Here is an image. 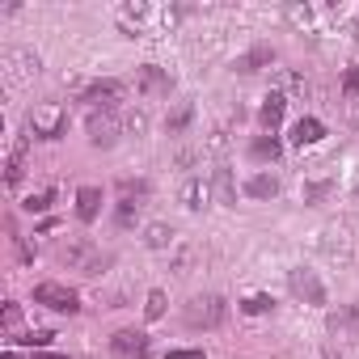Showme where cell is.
<instances>
[{
	"mask_svg": "<svg viewBox=\"0 0 359 359\" xmlns=\"http://www.w3.org/2000/svg\"><path fill=\"white\" fill-rule=\"evenodd\" d=\"M118 191H123V199H144L148 195V182H144V177H135V182H131V177H123Z\"/></svg>",
	"mask_w": 359,
	"mask_h": 359,
	"instance_id": "603a6c76",
	"label": "cell"
},
{
	"mask_svg": "<svg viewBox=\"0 0 359 359\" xmlns=\"http://www.w3.org/2000/svg\"><path fill=\"white\" fill-rule=\"evenodd\" d=\"M250 152H254V161H275V156H279V140H275V135H258V140L250 144Z\"/></svg>",
	"mask_w": 359,
	"mask_h": 359,
	"instance_id": "d6986e66",
	"label": "cell"
},
{
	"mask_svg": "<svg viewBox=\"0 0 359 359\" xmlns=\"http://www.w3.org/2000/svg\"><path fill=\"white\" fill-rule=\"evenodd\" d=\"M144 313H148V321L165 317V292H161V287H152V292H148V304H144Z\"/></svg>",
	"mask_w": 359,
	"mask_h": 359,
	"instance_id": "7402d4cb",
	"label": "cell"
},
{
	"mask_svg": "<svg viewBox=\"0 0 359 359\" xmlns=\"http://www.w3.org/2000/svg\"><path fill=\"white\" fill-rule=\"evenodd\" d=\"M325 140V123L321 118H296V127H292V144L296 148H309V144H321Z\"/></svg>",
	"mask_w": 359,
	"mask_h": 359,
	"instance_id": "7c38bea8",
	"label": "cell"
},
{
	"mask_svg": "<svg viewBox=\"0 0 359 359\" xmlns=\"http://www.w3.org/2000/svg\"><path fill=\"white\" fill-rule=\"evenodd\" d=\"M64 127H68V110H64V106H43V110L30 114V131H34L39 140H60Z\"/></svg>",
	"mask_w": 359,
	"mask_h": 359,
	"instance_id": "277c9868",
	"label": "cell"
},
{
	"mask_svg": "<svg viewBox=\"0 0 359 359\" xmlns=\"http://www.w3.org/2000/svg\"><path fill=\"white\" fill-rule=\"evenodd\" d=\"M97 212H102V187H81V191H76V216H81L85 224H93Z\"/></svg>",
	"mask_w": 359,
	"mask_h": 359,
	"instance_id": "4fadbf2b",
	"label": "cell"
},
{
	"mask_svg": "<svg viewBox=\"0 0 359 359\" xmlns=\"http://www.w3.org/2000/svg\"><path fill=\"white\" fill-rule=\"evenodd\" d=\"M114 140H118V118L114 114H89V144L110 148Z\"/></svg>",
	"mask_w": 359,
	"mask_h": 359,
	"instance_id": "9c48e42d",
	"label": "cell"
},
{
	"mask_svg": "<svg viewBox=\"0 0 359 359\" xmlns=\"http://www.w3.org/2000/svg\"><path fill=\"white\" fill-rule=\"evenodd\" d=\"M283 110H287V97H283V93H271V97L262 102V110H258L262 127H271V131H275V127L283 123Z\"/></svg>",
	"mask_w": 359,
	"mask_h": 359,
	"instance_id": "9a60e30c",
	"label": "cell"
},
{
	"mask_svg": "<svg viewBox=\"0 0 359 359\" xmlns=\"http://www.w3.org/2000/svg\"><path fill=\"white\" fill-rule=\"evenodd\" d=\"M355 191H359V187H355Z\"/></svg>",
	"mask_w": 359,
	"mask_h": 359,
	"instance_id": "f546056e",
	"label": "cell"
},
{
	"mask_svg": "<svg viewBox=\"0 0 359 359\" xmlns=\"http://www.w3.org/2000/svg\"><path fill=\"white\" fill-rule=\"evenodd\" d=\"M287 287H292V296L304 300V304H325V283H321L317 271H309V266H292V271H287Z\"/></svg>",
	"mask_w": 359,
	"mask_h": 359,
	"instance_id": "6da1fadb",
	"label": "cell"
},
{
	"mask_svg": "<svg viewBox=\"0 0 359 359\" xmlns=\"http://www.w3.org/2000/svg\"><path fill=\"white\" fill-rule=\"evenodd\" d=\"M212 195H216V203L237 208V177H233L229 165H216V169H212Z\"/></svg>",
	"mask_w": 359,
	"mask_h": 359,
	"instance_id": "ba28073f",
	"label": "cell"
},
{
	"mask_svg": "<svg viewBox=\"0 0 359 359\" xmlns=\"http://www.w3.org/2000/svg\"><path fill=\"white\" fill-rule=\"evenodd\" d=\"M110 346H114V355H123V359H148V334H144V330H118V334L110 338Z\"/></svg>",
	"mask_w": 359,
	"mask_h": 359,
	"instance_id": "8992f818",
	"label": "cell"
},
{
	"mask_svg": "<svg viewBox=\"0 0 359 359\" xmlns=\"http://www.w3.org/2000/svg\"><path fill=\"white\" fill-rule=\"evenodd\" d=\"M271 309H275V296H266V292H254V296H245V300H241V313H250V317L271 313Z\"/></svg>",
	"mask_w": 359,
	"mask_h": 359,
	"instance_id": "ffe728a7",
	"label": "cell"
},
{
	"mask_svg": "<svg viewBox=\"0 0 359 359\" xmlns=\"http://www.w3.org/2000/svg\"><path fill=\"white\" fill-rule=\"evenodd\" d=\"M34 359H68V355H51V351H39Z\"/></svg>",
	"mask_w": 359,
	"mask_h": 359,
	"instance_id": "f1b7e54d",
	"label": "cell"
},
{
	"mask_svg": "<svg viewBox=\"0 0 359 359\" xmlns=\"http://www.w3.org/2000/svg\"><path fill=\"white\" fill-rule=\"evenodd\" d=\"M262 64H275V51H271V47H254L250 55H241V60H237V72H258Z\"/></svg>",
	"mask_w": 359,
	"mask_h": 359,
	"instance_id": "e0dca14e",
	"label": "cell"
},
{
	"mask_svg": "<svg viewBox=\"0 0 359 359\" xmlns=\"http://www.w3.org/2000/svg\"><path fill=\"white\" fill-rule=\"evenodd\" d=\"M140 89H144L148 97H169V93H173V76H169L165 68H156V64H144V68H140Z\"/></svg>",
	"mask_w": 359,
	"mask_h": 359,
	"instance_id": "52a82bcc",
	"label": "cell"
},
{
	"mask_svg": "<svg viewBox=\"0 0 359 359\" xmlns=\"http://www.w3.org/2000/svg\"><path fill=\"white\" fill-rule=\"evenodd\" d=\"M346 97H359V64L346 72Z\"/></svg>",
	"mask_w": 359,
	"mask_h": 359,
	"instance_id": "484cf974",
	"label": "cell"
},
{
	"mask_svg": "<svg viewBox=\"0 0 359 359\" xmlns=\"http://www.w3.org/2000/svg\"><path fill=\"white\" fill-rule=\"evenodd\" d=\"M22 161H26V140H18V148L9 152V187H18V177H22Z\"/></svg>",
	"mask_w": 359,
	"mask_h": 359,
	"instance_id": "44dd1931",
	"label": "cell"
},
{
	"mask_svg": "<svg viewBox=\"0 0 359 359\" xmlns=\"http://www.w3.org/2000/svg\"><path fill=\"white\" fill-rule=\"evenodd\" d=\"M51 203H55V191H39V195L26 199V212H47Z\"/></svg>",
	"mask_w": 359,
	"mask_h": 359,
	"instance_id": "cb8c5ba5",
	"label": "cell"
},
{
	"mask_svg": "<svg viewBox=\"0 0 359 359\" xmlns=\"http://www.w3.org/2000/svg\"><path fill=\"white\" fill-rule=\"evenodd\" d=\"M34 304L51 309V313H76V309H81L76 292L64 287V283H39V287H34Z\"/></svg>",
	"mask_w": 359,
	"mask_h": 359,
	"instance_id": "3957f363",
	"label": "cell"
},
{
	"mask_svg": "<svg viewBox=\"0 0 359 359\" xmlns=\"http://www.w3.org/2000/svg\"><path fill=\"white\" fill-rule=\"evenodd\" d=\"M165 359H203V351H169Z\"/></svg>",
	"mask_w": 359,
	"mask_h": 359,
	"instance_id": "83f0119b",
	"label": "cell"
},
{
	"mask_svg": "<svg viewBox=\"0 0 359 359\" xmlns=\"http://www.w3.org/2000/svg\"><path fill=\"white\" fill-rule=\"evenodd\" d=\"M229 317V304L220 300V296H199V300H191V309H187V325H203V330H216L220 321Z\"/></svg>",
	"mask_w": 359,
	"mask_h": 359,
	"instance_id": "7a4b0ae2",
	"label": "cell"
},
{
	"mask_svg": "<svg viewBox=\"0 0 359 359\" xmlns=\"http://www.w3.org/2000/svg\"><path fill=\"white\" fill-rule=\"evenodd\" d=\"M245 195H250V199H275V195H279L275 173H254V177H245Z\"/></svg>",
	"mask_w": 359,
	"mask_h": 359,
	"instance_id": "5bb4252c",
	"label": "cell"
},
{
	"mask_svg": "<svg viewBox=\"0 0 359 359\" xmlns=\"http://www.w3.org/2000/svg\"><path fill=\"white\" fill-rule=\"evenodd\" d=\"M51 338H55L51 330H34V334H26V338H18V342H22V346H47Z\"/></svg>",
	"mask_w": 359,
	"mask_h": 359,
	"instance_id": "d4e9b609",
	"label": "cell"
},
{
	"mask_svg": "<svg viewBox=\"0 0 359 359\" xmlns=\"http://www.w3.org/2000/svg\"><path fill=\"white\" fill-rule=\"evenodd\" d=\"M144 245L148 250H169L173 245V229L169 224H148L144 229Z\"/></svg>",
	"mask_w": 359,
	"mask_h": 359,
	"instance_id": "ac0fdd59",
	"label": "cell"
},
{
	"mask_svg": "<svg viewBox=\"0 0 359 359\" xmlns=\"http://www.w3.org/2000/svg\"><path fill=\"white\" fill-rule=\"evenodd\" d=\"M123 93H127V85H123V81H114V76H106V81H93V85L85 89V97H81V102H89L93 110L102 106V110L110 114V110L118 106V97H123Z\"/></svg>",
	"mask_w": 359,
	"mask_h": 359,
	"instance_id": "5b68a950",
	"label": "cell"
},
{
	"mask_svg": "<svg viewBox=\"0 0 359 359\" xmlns=\"http://www.w3.org/2000/svg\"><path fill=\"white\" fill-rule=\"evenodd\" d=\"M330 334L334 338H359V309L338 304V313H330Z\"/></svg>",
	"mask_w": 359,
	"mask_h": 359,
	"instance_id": "30bf717a",
	"label": "cell"
},
{
	"mask_svg": "<svg viewBox=\"0 0 359 359\" xmlns=\"http://www.w3.org/2000/svg\"><path fill=\"white\" fill-rule=\"evenodd\" d=\"M177 199H182V208H187V212H203V203L212 199V187L203 182V177H187L182 191H177Z\"/></svg>",
	"mask_w": 359,
	"mask_h": 359,
	"instance_id": "8fae6325",
	"label": "cell"
},
{
	"mask_svg": "<svg viewBox=\"0 0 359 359\" xmlns=\"http://www.w3.org/2000/svg\"><path fill=\"white\" fill-rule=\"evenodd\" d=\"M22 321V309L18 304H5V325H18Z\"/></svg>",
	"mask_w": 359,
	"mask_h": 359,
	"instance_id": "4316f807",
	"label": "cell"
},
{
	"mask_svg": "<svg viewBox=\"0 0 359 359\" xmlns=\"http://www.w3.org/2000/svg\"><path fill=\"white\" fill-rule=\"evenodd\" d=\"M191 118H195V110H191L187 102H182V106H173V110L165 114V131H169V135H182V131L191 127Z\"/></svg>",
	"mask_w": 359,
	"mask_h": 359,
	"instance_id": "2e32d148",
	"label": "cell"
}]
</instances>
